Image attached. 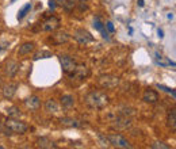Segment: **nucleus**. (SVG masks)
I'll return each instance as SVG.
<instances>
[{"label":"nucleus","mask_w":176,"mask_h":149,"mask_svg":"<svg viewBox=\"0 0 176 149\" xmlns=\"http://www.w3.org/2000/svg\"><path fill=\"white\" fill-rule=\"evenodd\" d=\"M84 102H86V104L91 108H103L108 104L110 99H108V96L104 92L94 90V91H91V92H88L86 95Z\"/></svg>","instance_id":"f257e3e1"},{"label":"nucleus","mask_w":176,"mask_h":149,"mask_svg":"<svg viewBox=\"0 0 176 149\" xmlns=\"http://www.w3.org/2000/svg\"><path fill=\"white\" fill-rule=\"evenodd\" d=\"M29 130L27 123H25L23 121H20L19 118H10L6 121L4 123V133L7 135L11 134H23Z\"/></svg>","instance_id":"f03ea898"},{"label":"nucleus","mask_w":176,"mask_h":149,"mask_svg":"<svg viewBox=\"0 0 176 149\" xmlns=\"http://www.w3.org/2000/svg\"><path fill=\"white\" fill-rule=\"evenodd\" d=\"M98 83L102 88H115L119 84V77L114 76V74H103L98 79Z\"/></svg>","instance_id":"7ed1b4c3"},{"label":"nucleus","mask_w":176,"mask_h":149,"mask_svg":"<svg viewBox=\"0 0 176 149\" xmlns=\"http://www.w3.org/2000/svg\"><path fill=\"white\" fill-rule=\"evenodd\" d=\"M73 39L76 41V42L81 43V45H87V43L92 42L94 37H92V34L90 31H87L86 29H77V30H74V33H73Z\"/></svg>","instance_id":"20e7f679"},{"label":"nucleus","mask_w":176,"mask_h":149,"mask_svg":"<svg viewBox=\"0 0 176 149\" xmlns=\"http://www.w3.org/2000/svg\"><path fill=\"white\" fill-rule=\"evenodd\" d=\"M107 140H108V144H111L113 147L123 148V149L131 148V144L121 134H110V135H107Z\"/></svg>","instance_id":"39448f33"},{"label":"nucleus","mask_w":176,"mask_h":149,"mask_svg":"<svg viewBox=\"0 0 176 149\" xmlns=\"http://www.w3.org/2000/svg\"><path fill=\"white\" fill-rule=\"evenodd\" d=\"M60 62H61V68L65 73H72L77 66V62L74 61V58H72L70 56H61L60 57Z\"/></svg>","instance_id":"423d86ee"},{"label":"nucleus","mask_w":176,"mask_h":149,"mask_svg":"<svg viewBox=\"0 0 176 149\" xmlns=\"http://www.w3.org/2000/svg\"><path fill=\"white\" fill-rule=\"evenodd\" d=\"M90 74V69H88V66L87 65H84V64H81V65H79L77 64V66H76V69L73 70L72 73H70V77L72 79H76V80H84L86 77Z\"/></svg>","instance_id":"0eeeda50"},{"label":"nucleus","mask_w":176,"mask_h":149,"mask_svg":"<svg viewBox=\"0 0 176 149\" xmlns=\"http://www.w3.org/2000/svg\"><path fill=\"white\" fill-rule=\"evenodd\" d=\"M18 88H19L18 83H8V84H6V86L3 87V90H2L3 98H4V99H12V98L15 96Z\"/></svg>","instance_id":"6e6552de"},{"label":"nucleus","mask_w":176,"mask_h":149,"mask_svg":"<svg viewBox=\"0 0 176 149\" xmlns=\"http://www.w3.org/2000/svg\"><path fill=\"white\" fill-rule=\"evenodd\" d=\"M60 27V19L56 16H50L45 22L42 23V30L43 31H54Z\"/></svg>","instance_id":"1a4fd4ad"},{"label":"nucleus","mask_w":176,"mask_h":149,"mask_svg":"<svg viewBox=\"0 0 176 149\" xmlns=\"http://www.w3.org/2000/svg\"><path fill=\"white\" fill-rule=\"evenodd\" d=\"M69 38H70V35L66 31H57V33H54L52 35L50 41H52L53 43H56V45H61V43L68 42Z\"/></svg>","instance_id":"9d476101"},{"label":"nucleus","mask_w":176,"mask_h":149,"mask_svg":"<svg viewBox=\"0 0 176 149\" xmlns=\"http://www.w3.org/2000/svg\"><path fill=\"white\" fill-rule=\"evenodd\" d=\"M114 126L118 129H127L131 126V121L130 118H127V115H119L114 119Z\"/></svg>","instance_id":"9b49d317"},{"label":"nucleus","mask_w":176,"mask_h":149,"mask_svg":"<svg viewBox=\"0 0 176 149\" xmlns=\"http://www.w3.org/2000/svg\"><path fill=\"white\" fill-rule=\"evenodd\" d=\"M142 100L146 102V103H150V104L157 103V100H158V94L154 90H152V88H148V90H145L144 95H142Z\"/></svg>","instance_id":"f8f14e48"},{"label":"nucleus","mask_w":176,"mask_h":149,"mask_svg":"<svg viewBox=\"0 0 176 149\" xmlns=\"http://www.w3.org/2000/svg\"><path fill=\"white\" fill-rule=\"evenodd\" d=\"M61 125H64V126L66 127H83L84 123L79 119H76V118H69V117H64L60 119Z\"/></svg>","instance_id":"ddd939ff"},{"label":"nucleus","mask_w":176,"mask_h":149,"mask_svg":"<svg viewBox=\"0 0 176 149\" xmlns=\"http://www.w3.org/2000/svg\"><path fill=\"white\" fill-rule=\"evenodd\" d=\"M25 106L29 108V110L35 111V110H38V108L41 107V99L38 96H35V95H33V96L27 98V99L25 100Z\"/></svg>","instance_id":"4468645a"},{"label":"nucleus","mask_w":176,"mask_h":149,"mask_svg":"<svg viewBox=\"0 0 176 149\" xmlns=\"http://www.w3.org/2000/svg\"><path fill=\"white\" fill-rule=\"evenodd\" d=\"M4 70H6V74L8 77H14L16 73H18V70H19V64L16 62V61H14V60L7 61Z\"/></svg>","instance_id":"2eb2a0df"},{"label":"nucleus","mask_w":176,"mask_h":149,"mask_svg":"<svg viewBox=\"0 0 176 149\" xmlns=\"http://www.w3.org/2000/svg\"><path fill=\"white\" fill-rule=\"evenodd\" d=\"M37 145H38V148H42V149H54V148H57V145L54 144V141H52L50 138H47V137L38 138Z\"/></svg>","instance_id":"dca6fc26"},{"label":"nucleus","mask_w":176,"mask_h":149,"mask_svg":"<svg viewBox=\"0 0 176 149\" xmlns=\"http://www.w3.org/2000/svg\"><path fill=\"white\" fill-rule=\"evenodd\" d=\"M92 26L98 30V31L102 33V37H103V38L108 39V31L106 30V26L102 23V20H100L99 16H95V18H94V25H92Z\"/></svg>","instance_id":"f3484780"},{"label":"nucleus","mask_w":176,"mask_h":149,"mask_svg":"<svg viewBox=\"0 0 176 149\" xmlns=\"http://www.w3.org/2000/svg\"><path fill=\"white\" fill-rule=\"evenodd\" d=\"M154 61H156V64H157V65H160V66H168V65L175 66V62H174V61L168 60L167 57L161 56V54L157 53V52L154 53Z\"/></svg>","instance_id":"a211bd4d"},{"label":"nucleus","mask_w":176,"mask_h":149,"mask_svg":"<svg viewBox=\"0 0 176 149\" xmlns=\"http://www.w3.org/2000/svg\"><path fill=\"white\" fill-rule=\"evenodd\" d=\"M35 49V45L34 42H25L19 46V50H18V54L19 56H26V54H30L33 50Z\"/></svg>","instance_id":"6ab92c4d"},{"label":"nucleus","mask_w":176,"mask_h":149,"mask_svg":"<svg viewBox=\"0 0 176 149\" xmlns=\"http://www.w3.org/2000/svg\"><path fill=\"white\" fill-rule=\"evenodd\" d=\"M45 108H46L47 113H50V114H57V113H58V104H57V102L54 99L46 100Z\"/></svg>","instance_id":"aec40b11"},{"label":"nucleus","mask_w":176,"mask_h":149,"mask_svg":"<svg viewBox=\"0 0 176 149\" xmlns=\"http://www.w3.org/2000/svg\"><path fill=\"white\" fill-rule=\"evenodd\" d=\"M167 125H168V127H171L174 131L176 130V110L175 108H172V110L168 113Z\"/></svg>","instance_id":"412c9836"},{"label":"nucleus","mask_w":176,"mask_h":149,"mask_svg":"<svg viewBox=\"0 0 176 149\" xmlns=\"http://www.w3.org/2000/svg\"><path fill=\"white\" fill-rule=\"evenodd\" d=\"M61 104H62V107H65V108L72 107L74 104L73 96L72 95H64V96H61Z\"/></svg>","instance_id":"4be33fe9"},{"label":"nucleus","mask_w":176,"mask_h":149,"mask_svg":"<svg viewBox=\"0 0 176 149\" xmlns=\"http://www.w3.org/2000/svg\"><path fill=\"white\" fill-rule=\"evenodd\" d=\"M7 114H8V117H10V118H19L20 115H22V113H20V110H19L18 107H15V106L10 107L8 110H7Z\"/></svg>","instance_id":"5701e85b"},{"label":"nucleus","mask_w":176,"mask_h":149,"mask_svg":"<svg viewBox=\"0 0 176 149\" xmlns=\"http://www.w3.org/2000/svg\"><path fill=\"white\" fill-rule=\"evenodd\" d=\"M30 10H31V3H29V4H26V6L23 7L22 10H20L19 14H18V19H19V20H22V19H23V18H25V16L27 15V14L30 12Z\"/></svg>","instance_id":"b1692460"},{"label":"nucleus","mask_w":176,"mask_h":149,"mask_svg":"<svg viewBox=\"0 0 176 149\" xmlns=\"http://www.w3.org/2000/svg\"><path fill=\"white\" fill-rule=\"evenodd\" d=\"M49 57H52V53L47 52V50H41V52L35 53V56H34V60H39V58H49Z\"/></svg>","instance_id":"393cba45"},{"label":"nucleus","mask_w":176,"mask_h":149,"mask_svg":"<svg viewBox=\"0 0 176 149\" xmlns=\"http://www.w3.org/2000/svg\"><path fill=\"white\" fill-rule=\"evenodd\" d=\"M157 88L158 90H162V91H165L167 94H171L174 98H176V92H175V90L174 88H169V87H165V86H162V84H157Z\"/></svg>","instance_id":"a878e982"},{"label":"nucleus","mask_w":176,"mask_h":149,"mask_svg":"<svg viewBox=\"0 0 176 149\" xmlns=\"http://www.w3.org/2000/svg\"><path fill=\"white\" fill-rule=\"evenodd\" d=\"M150 148H153V149H169V145L164 144V142H161V141H157V142H153V144L150 145Z\"/></svg>","instance_id":"bb28decb"},{"label":"nucleus","mask_w":176,"mask_h":149,"mask_svg":"<svg viewBox=\"0 0 176 149\" xmlns=\"http://www.w3.org/2000/svg\"><path fill=\"white\" fill-rule=\"evenodd\" d=\"M6 49H8V42L7 41H0V53L4 52Z\"/></svg>","instance_id":"cd10ccee"},{"label":"nucleus","mask_w":176,"mask_h":149,"mask_svg":"<svg viewBox=\"0 0 176 149\" xmlns=\"http://www.w3.org/2000/svg\"><path fill=\"white\" fill-rule=\"evenodd\" d=\"M104 26L107 27V31H108V33H114L115 27H114V25H113V22H110V20H108V22H107Z\"/></svg>","instance_id":"c85d7f7f"},{"label":"nucleus","mask_w":176,"mask_h":149,"mask_svg":"<svg viewBox=\"0 0 176 149\" xmlns=\"http://www.w3.org/2000/svg\"><path fill=\"white\" fill-rule=\"evenodd\" d=\"M56 7H57L56 2H54V0H49V8H50V10H54Z\"/></svg>","instance_id":"c756f323"},{"label":"nucleus","mask_w":176,"mask_h":149,"mask_svg":"<svg viewBox=\"0 0 176 149\" xmlns=\"http://www.w3.org/2000/svg\"><path fill=\"white\" fill-rule=\"evenodd\" d=\"M56 2L57 6H64V3H65V0H54Z\"/></svg>","instance_id":"7c9ffc66"},{"label":"nucleus","mask_w":176,"mask_h":149,"mask_svg":"<svg viewBox=\"0 0 176 149\" xmlns=\"http://www.w3.org/2000/svg\"><path fill=\"white\" fill-rule=\"evenodd\" d=\"M157 34H158V37H160V38H162V37H164V33H162V30H160V29H158Z\"/></svg>","instance_id":"2f4dec72"},{"label":"nucleus","mask_w":176,"mask_h":149,"mask_svg":"<svg viewBox=\"0 0 176 149\" xmlns=\"http://www.w3.org/2000/svg\"><path fill=\"white\" fill-rule=\"evenodd\" d=\"M138 6H140V7H144V0H138Z\"/></svg>","instance_id":"473e14b6"},{"label":"nucleus","mask_w":176,"mask_h":149,"mask_svg":"<svg viewBox=\"0 0 176 149\" xmlns=\"http://www.w3.org/2000/svg\"><path fill=\"white\" fill-rule=\"evenodd\" d=\"M0 149H4V147H3V145H0Z\"/></svg>","instance_id":"72a5a7b5"},{"label":"nucleus","mask_w":176,"mask_h":149,"mask_svg":"<svg viewBox=\"0 0 176 149\" xmlns=\"http://www.w3.org/2000/svg\"><path fill=\"white\" fill-rule=\"evenodd\" d=\"M73 2H76V0H73ZM80 2H86V0H80Z\"/></svg>","instance_id":"f704fd0d"},{"label":"nucleus","mask_w":176,"mask_h":149,"mask_svg":"<svg viewBox=\"0 0 176 149\" xmlns=\"http://www.w3.org/2000/svg\"><path fill=\"white\" fill-rule=\"evenodd\" d=\"M0 84H2V77H0Z\"/></svg>","instance_id":"c9c22d12"}]
</instances>
